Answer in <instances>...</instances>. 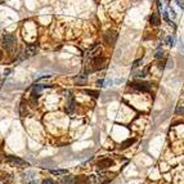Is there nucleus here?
Masks as SVG:
<instances>
[{
    "label": "nucleus",
    "mask_w": 184,
    "mask_h": 184,
    "mask_svg": "<svg viewBox=\"0 0 184 184\" xmlns=\"http://www.w3.org/2000/svg\"><path fill=\"white\" fill-rule=\"evenodd\" d=\"M5 162L9 165V166H13V167H26V166H30V165L27 164L25 160H22L20 157H16V156H7V157H5Z\"/></svg>",
    "instance_id": "nucleus-1"
},
{
    "label": "nucleus",
    "mask_w": 184,
    "mask_h": 184,
    "mask_svg": "<svg viewBox=\"0 0 184 184\" xmlns=\"http://www.w3.org/2000/svg\"><path fill=\"white\" fill-rule=\"evenodd\" d=\"M91 67H88L86 68V72H88L90 70V72H93V71H99V70H102V68L106 67V58L103 57H97V58H93L91 59Z\"/></svg>",
    "instance_id": "nucleus-2"
},
{
    "label": "nucleus",
    "mask_w": 184,
    "mask_h": 184,
    "mask_svg": "<svg viewBox=\"0 0 184 184\" xmlns=\"http://www.w3.org/2000/svg\"><path fill=\"white\" fill-rule=\"evenodd\" d=\"M2 44L7 50H12L13 48H14V45H16V38L12 34L4 35V38L2 40Z\"/></svg>",
    "instance_id": "nucleus-3"
},
{
    "label": "nucleus",
    "mask_w": 184,
    "mask_h": 184,
    "mask_svg": "<svg viewBox=\"0 0 184 184\" xmlns=\"http://www.w3.org/2000/svg\"><path fill=\"white\" fill-rule=\"evenodd\" d=\"M117 31H115V30H108L107 32L104 34V41L107 43L108 45H115V43H116V40H117Z\"/></svg>",
    "instance_id": "nucleus-4"
},
{
    "label": "nucleus",
    "mask_w": 184,
    "mask_h": 184,
    "mask_svg": "<svg viewBox=\"0 0 184 184\" xmlns=\"http://www.w3.org/2000/svg\"><path fill=\"white\" fill-rule=\"evenodd\" d=\"M133 88L139 90V91H144V93H148L151 90V85L148 82H142V81H136V82H133Z\"/></svg>",
    "instance_id": "nucleus-5"
},
{
    "label": "nucleus",
    "mask_w": 184,
    "mask_h": 184,
    "mask_svg": "<svg viewBox=\"0 0 184 184\" xmlns=\"http://www.w3.org/2000/svg\"><path fill=\"white\" fill-rule=\"evenodd\" d=\"M13 176L5 171H0V184H12Z\"/></svg>",
    "instance_id": "nucleus-6"
},
{
    "label": "nucleus",
    "mask_w": 184,
    "mask_h": 184,
    "mask_svg": "<svg viewBox=\"0 0 184 184\" xmlns=\"http://www.w3.org/2000/svg\"><path fill=\"white\" fill-rule=\"evenodd\" d=\"M113 165V161L111 158H103V160H100L98 161V167L99 169H108V167H111Z\"/></svg>",
    "instance_id": "nucleus-7"
},
{
    "label": "nucleus",
    "mask_w": 184,
    "mask_h": 184,
    "mask_svg": "<svg viewBox=\"0 0 184 184\" xmlns=\"http://www.w3.org/2000/svg\"><path fill=\"white\" fill-rule=\"evenodd\" d=\"M36 52H38V47H36V45H29L25 50V56H26V58L32 57L36 54Z\"/></svg>",
    "instance_id": "nucleus-8"
},
{
    "label": "nucleus",
    "mask_w": 184,
    "mask_h": 184,
    "mask_svg": "<svg viewBox=\"0 0 184 184\" xmlns=\"http://www.w3.org/2000/svg\"><path fill=\"white\" fill-rule=\"evenodd\" d=\"M89 183H90V178L85 176V175L76 176L75 179H73V184H89Z\"/></svg>",
    "instance_id": "nucleus-9"
},
{
    "label": "nucleus",
    "mask_w": 184,
    "mask_h": 184,
    "mask_svg": "<svg viewBox=\"0 0 184 184\" xmlns=\"http://www.w3.org/2000/svg\"><path fill=\"white\" fill-rule=\"evenodd\" d=\"M100 53H102V48H100V47H95L94 49L89 50V53H88V57H89L90 59H93V58H97V57H99V56H100Z\"/></svg>",
    "instance_id": "nucleus-10"
},
{
    "label": "nucleus",
    "mask_w": 184,
    "mask_h": 184,
    "mask_svg": "<svg viewBox=\"0 0 184 184\" xmlns=\"http://www.w3.org/2000/svg\"><path fill=\"white\" fill-rule=\"evenodd\" d=\"M160 22H161L160 16L157 14V13H152V14H151V17H149V23L152 25V26H158Z\"/></svg>",
    "instance_id": "nucleus-11"
},
{
    "label": "nucleus",
    "mask_w": 184,
    "mask_h": 184,
    "mask_svg": "<svg viewBox=\"0 0 184 184\" xmlns=\"http://www.w3.org/2000/svg\"><path fill=\"white\" fill-rule=\"evenodd\" d=\"M75 84L76 85H85L86 84V73H81V75L75 77Z\"/></svg>",
    "instance_id": "nucleus-12"
},
{
    "label": "nucleus",
    "mask_w": 184,
    "mask_h": 184,
    "mask_svg": "<svg viewBox=\"0 0 184 184\" xmlns=\"http://www.w3.org/2000/svg\"><path fill=\"white\" fill-rule=\"evenodd\" d=\"M73 109H75V99H73V97H71V99L68 100V103H67L66 112H67V113H72Z\"/></svg>",
    "instance_id": "nucleus-13"
},
{
    "label": "nucleus",
    "mask_w": 184,
    "mask_h": 184,
    "mask_svg": "<svg viewBox=\"0 0 184 184\" xmlns=\"http://www.w3.org/2000/svg\"><path fill=\"white\" fill-rule=\"evenodd\" d=\"M50 174H53V175H67L68 171L66 169H59V170H49Z\"/></svg>",
    "instance_id": "nucleus-14"
},
{
    "label": "nucleus",
    "mask_w": 184,
    "mask_h": 184,
    "mask_svg": "<svg viewBox=\"0 0 184 184\" xmlns=\"http://www.w3.org/2000/svg\"><path fill=\"white\" fill-rule=\"evenodd\" d=\"M20 115L22 117H25L27 115V106H26V102L25 100H22L21 102V107H20Z\"/></svg>",
    "instance_id": "nucleus-15"
},
{
    "label": "nucleus",
    "mask_w": 184,
    "mask_h": 184,
    "mask_svg": "<svg viewBox=\"0 0 184 184\" xmlns=\"http://www.w3.org/2000/svg\"><path fill=\"white\" fill-rule=\"evenodd\" d=\"M59 182L62 184H71V183H73V178L71 175H66V176H62Z\"/></svg>",
    "instance_id": "nucleus-16"
},
{
    "label": "nucleus",
    "mask_w": 184,
    "mask_h": 184,
    "mask_svg": "<svg viewBox=\"0 0 184 184\" xmlns=\"http://www.w3.org/2000/svg\"><path fill=\"white\" fill-rule=\"evenodd\" d=\"M134 143H135V139H134V138H133V139H127V140H125V142H124V143L121 144V148L125 149V148L130 147L131 144H134Z\"/></svg>",
    "instance_id": "nucleus-17"
},
{
    "label": "nucleus",
    "mask_w": 184,
    "mask_h": 184,
    "mask_svg": "<svg viewBox=\"0 0 184 184\" xmlns=\"http://www.w3.org/2000/svg\"><path fill=\"white\" fill-rule=\"evenodd\" d=\"M85 93L86 94H89V95H91V97H94V98H98V91H95V90H90V89H86L85 90Z\"/></svg>",
    "instance_id": "nucleus-18"
},
{
    "label": "nucleus",
    "mask_w": 184,
    "mask_h": 184,
    "mask_svg": "<svg viewBox=\"0 0 184 184\" xmlns=\"http://www.w3.org/2000/svg\"><path fill=\"white\" fill-rule=\"evenodd\" d=\"M147 72H148V67H146L143 71H140V72H138L136 75H135V77H144L146 75H147Z\"/></svg>",
    "instance_id": "nucleus-19"
},
{
    "label": "nucleus",
    "mask_w": 184,
    "mask_h": 184,
    "mask_svg": "<svg viewBox=\"0 0 184 184\" xmlns=\"http://www.w3.org/2000/svg\"><path fill=\"white\" fill-rule=\"evenodd\" d=\"M162 57H164V50L158 49L157 52H156V54H155V58H156V59H161Z\"/></svg>",
    "instance_id": "nucleus-20"
},
{
    "label": "nucleus",
    "mask_w": 184,
    "mask_h": 184,
    "mask_svg": "<svg viewBox=\"0 0 184 184\" xmlns=\"http://www.w3.org/2000/svg\"><path fill=\"white\" fill-rule=\"evenodd\" d=\"M166 43H167L169 47H173V45L175 44V43H174V38H173V36H167V38H166Z\"/></svg>",
    "instance_id": "nucleus-21"
},
{
    "label": "nucleus",
    "mask_w": 184,
    "mask_h": 184,
    "mask_svg": "<svg viewBox=\"0 0 184 184\" xmlns=\"http://www.w3.org/2000/svg\"><path fill=\"white\" fill-rule=\"evenodd\" d=\"M41 184H56V183H54L53 179H44Z\"/></svg>",
    "instance_id": "nucleus-22"
},
{
    "label": "nucleus",
    "mask_w": 184,
    "mask_h": 184,
    "mask_svg": "<svg viewBox=\"0 0 184 184\" xmlns=\"http://www.w3.org/2000/svg\"><path fill=\"white\" fill-rule=\"evenodd\" d=\"M97 85H98V86H100V88H102V86H104V80H103V79L98 80V81H97Z\"/></svg>",
    "instance_id": "nucleus-23"
},
{
    "label": "nucleus",
    "mask_w": 184,
    "mask_h": 184,
    "mask_svg": "<svg viewBox=\"0 0 184 184\" xmlns=\"http://www.w3.org/2000/svg\"><path fill=\"white\" fill-rule=\"evenodd\" d=\"M156 2H157V8H158V11L162 13V4H161L160 0H156Z\"/></svg>",
    "instance_id": "nucleus-24"
},
{
    "label": "nucleus",
    "mask_w": 184,
    "mask_h": 184,
    "mask_svg": "<svg viewBox=\"0 0 184 184\" xmlns=\"http://www.w3.org/2000/svg\"><path fill=\"white\" fill-rule=\"evenodd\" d=\"M140 62H142V59H136V61L134 62V64H133V68H135V67H138L140 64Z\"/></svg>",
    "instance_id": "nucleus-25"
},
{
    "label": "nucleus",
    "mask_w": 184,
    "mask_h": 184,
    "mask_svg": "<svg viewBox=\"0 0 184 184\" xmlns=\"http://www.w3.org/2000/svg\"><path fill=\"white\" fill-rule=\"evenodd\" d=\"M170 14H171L173 18H175V17H176V13H175V11H174L173 8H170Z\"/></svg>",
    "instance_id": "nucleus-26"
},
{
    "label": "nucleus",
    "mask_w": 184,
    "mask_h": 184,
    "mask_svg": "<svg viewBox=\"0 0 184 184\" xmlns=\"http://www.w3.org/2000/svg\"><path fill=\"white\" fill-rule=\"evenodd\" d=\"M175 2H176V4H178V5L182 9L184 8V3H182V0H175Z\"/></svg>",
    "instance_id": "nucleus-27"
},
{
    "label": "nucleus",
    "mask_w": 184,
    "mask_h": 184,
    "mask_svg": "<svg viewBox=\"0 0 184 184\" xmlns=\"http://www.w3.org/2000/svg\"><path fill=\"white\" fill-rule=\"evenodd\" d=\"M3 57H4V56H3V52H2V50H0V61H2V59H3Z\"/></svg>",
    "instance_id": "nucleus-28"
}]
</instances>
